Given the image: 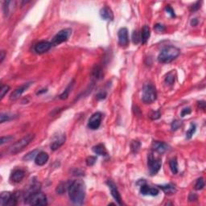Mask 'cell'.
I'll list each match as a JSON object with an SVG mask.
<instances>
[{
    "instance_id": "cell-1",
    "label": "cell",
    "mask_w": 206,
    "mask_h": 206,
    "mask_svg": "<svg viewBox=\"0 0 206 206\" xmlns=\"http://www.w3.org/2000/svg\"><path fill=\"white\" fill-rule=\"evenodd\" d=\"M68 192L70 201L74 204H81L85 197V184L81 180L72 181L68 186Z\"/></svg>"
},
{
    "instance_id": "cell-2",
    "label": "cell",
    "mask_w": 206,
    "mask_h": 206,
    "mask_svg": "<svg viewBox=\"0 0 206 206\" xmlns=\"http://www.w3.org/2000/svg\"><path fill=\"white\" fill-rule=\"evenodd\" d=\"M180 54V50L178 48L169 45L163 48L158 56V61L162 64H168L176 59Z\"/></svg>"
},
{
    "instance_id": "cell-3",
    "label": "cell",
    "mask_w": 206,
    "mask_h": 206,
    "mask_svg": "<svg viewBox=\"0 0 206 206\" xmlns=\"http://www.w3.org/2000/svg\"><path fill=\"white\" fill-rule=\"evenodd\" d=\"M35 138V135L34 134H29V135H26L19 141H17L15 143H14L12 146L10 147V153L12 155H15L18 154L19 152H22L26 147L30 144L32 141Z\"/></svg>"
},
{
    "instance_id": "cell-4",
    "label": "cell",
    "mask_w": 206,
    "mask_h": 206,
    "mask_svg": "<svg viewBox=\"0 0 206 206\" xmlns=\"http://www.w3.org/2000/svg\"><path fill=\"white\" fill-rule=\"evenodd\" d=\"M25 203L31 205H47V197L44 193L38 191L27 196L25 198Z\"/></svg>"
},
{
    "instance_id": "cell-5",
    "label": "cell",
    "mask_w": 206,
    "mask_h": 206,
    "mask_svg": "<svg viewBox=\"0 0 206 206\" xmlns=\"http://www.w3.org/2000/svg\"><path fill=\"white\" fill-rule=\"evenodd\" d=\"M156 98H157V93L155 86L151 84L145 85L142 88V101L146 104H151L156 101Z\"/></svg>"
},
{
    "instance_id": "cell-6",
    "label": "cell",
    "mask_w": 206,
    "mask_h": 206,
    "mask_svg": "<svg viewBox=\"0 0 206 206\" xmlns=\"http://www.w3.org/2000/svg\"><path fill=\"white\" fill-rule=\"evenodd\" d=\"M71 34L72 30L70 28H64V29L60 31L55 35L54 37L52 39L51 44H52V46H57L60 44L66 42L68 39H70Z\"/></svg>"
},
{
    "instance_id": "cell-7",
    "label": "cell",
    "mask_w": 206,
    "mask_h": 206,
    "mask_svg": "<svg viewBox=\"0 0 206 206\" xmlns=\"http://www.w3.org/2000/svg\"><path fill=\"white\" fill-rule=\"evenodd\" d=\"M147 165L150 174L152 176H155L159 173V169L161 167L162 162L159 159L154 157L152 154H150L147 158Z\"/></svg>"
},
{
    "instance_id": "cell-8",
    "label": "cell",
    "mask_w": 206,
    "mask_h": 206,
    "mask_svg": "<svg viewBox=\"0 0 206 206\" xmlns=\"http://www.w3.org/2000/svg\"><path fill=\"white\" fill-rule=\"evenodd\" d=\"M102 119V114L101 112H96L90 117L88 122V127L90 130H97L99 128Z\"/></svg>"
},
{
    "instance_id": "cell-9",
    "label": "cell",
    "mask_w": 206,
    "mask_h": 206,
    "mask_svg": "<svg viewBox=\"0 0 206 206\" xmlns=\"http://www.w3.org/2000/svg\"><path fill=\"white\" fill-rule=\"evenodd\" d=\"M66 140V136L64 134H59L58 135H55L53 140L51 142L50 148L52 151L58 150L59 148L64 144Z\"/></svg>"
},
{
    "instance_id": "cell-10",
    "label": "cell",
    "mask_w": 206,
    "mask_h": 206,
    "mask_svg": "<svg viewBox=\"0 0 206 206\" xmlns=\"http://www.w3.org/2000/svg\"><path fill=\"white\" fill-rule=\"evenodd\" d=\"M118 44L122 47H126L129 44V36H128V30L126 28H120L118 32Z\"/></svg>"
},
{
    "instance_id": "cell-11",
    "label": "cell",
    "mask_w": 206,
    "mask_h": 206,
    "mask_svg": "<svg viewBox=\"0 0 206 206\" xmlns=\"http://www.w3.org/2000/svg\"><path fill=\"white\" fill-rule=\"evenodd\" d=\"M107 185L109 186L110 188V189H111V195L113 196V197L114 198V200L117 201L118 204L120 205H122V197H121V195H120L119 192L118 190V188H117L116 184H114V182L112 180H108L106 182Z\"/></svg>"
},
{
    "instance_id": "cell-12",
    "label": "cell",
    "mask_w": 206,
    "mask_h": 206,
    "mask_svg": "<svg viewBox=\"0 0 206 206\" xmlns=\"http://www.w3.org/2000/svg\"><path fill=\"white\" fill-rule=\"evenodd\" d=\"M32 84V82L25 83V84H23V85H21V86L15 89L13 92H12V94H11V96H10V99L13 100V101H15V100L18 99V98H19V97H20V96L31 86V85Z\"/></svg>"
},
{
    "instance_id": "cell-13",
    "label": "cell",
    "mask_w": 206,
    "mask_h": 206,
    "mask_svg": "<svg viewBox=\"0 0 206 206\" xmlns=\"http://www.w3.org/2000/svg\"><path fill=\"white\" fill-rule=\"evenodd\" d=\"M51 47H52L51 42L39 41L35 45L34 50L37 54H44V53H47L48 51L51 49Z\"/></svg>"
},
{
    "instance_id": "cell-14",
    "label": "cell",
    "mask_w": 206,
    "mask_h": 206,
    "mask_svg": "<svg viewBox=\"0 0 206 206\" xmlns=\"http://www.w3.org/2000/svg\"><path fill=\"white\" fill-rule=\"evenodd\" d=\"M152 148L155 152H158L159 154H163L167 152L170 149L168 145L163 142H159V141H154L152 143Z\"/></svg>"
},
{
    "instance_id": "cell-15",
    "label": "cell",
    "mask_w": 206,
    "mask_h": 206,
    "mask_svg": "<svg viewBox=\"0 0 206 206\" xmlns=\"http://www.w3.org/2000/svg\"><path fill=\"white\" fill-rule=\"evenodd\" d=\"M140 193L141 194L144 196L150 195L155 197V196H157L158 194H159V191L156 188H151L150 186H148L146 184H144L140 186Z\"/></svg>"
},
{
    "instance_id": "cell-16",
    "label": "cell",
    "mask_w": 206,
    "mask_h": 206,
    "mask_svg": "<svg viewBox=\"0 0 206 206\" xmlns=\"http://www.w3.org/2000/svg\"><path fill=\"white\" fill-rule=\"evenodd\" d=\"M25 176V172L24 171L21 170V169H16V170L13 171V173H11V182H13V183H19L23 180V179L24 178Z\"/></svg>"
},
{
    "instance_id": "cell-17",
    "label": "cell",
    "mask_w": 206,
    "mask_h": 206,
    "mask_svg": "<svg viewBox=\"0 0 206 206\" xmlns=\"http://www.w3.org/2000/svg\"><path fill=\"white\" fill-rule=\"evenodd\" d=\"M100 16L104 20H114V13H113L111 8H108V7H104L100 10Z\"/></svg>"
},
{
    "instance_id": "cell-18",
    "label": "cell",
    "mask_w": 206,
    "mask_h": 206,
    "mask_svg": "<svg viewBox=\"0 0 206 206\" xmlns=\"http://www.w3.org/2000/svg\"><path fill=\"white\" fill-rule=\"evenodd\" d=\"M49 159V156L48 153L44 152H39V154L36 156L35 159V163L38 166H43L47 163Z\"/></svg>"
},
{
    "instance_id": "cell-19",
    "label": "cell",
    "mask_w": 206,
    "mask_h": 206,
    "mask_svg": "<svg viewBox=\"0 0 206 206\" xmlns=\"http://www.w3.org/2000/svg\"><path fill=\"white\" fill-rule=\"evenodd\" d=\"M141 41L142 44H146L147 42L148 39L150 38L151 36V30L150 28L147 25H144L141 32Z\"/></svg>"
},
{
    "instance_id": "cell-20",
    "label": "cell",
    "mask_w": 206,
    "mask_h": 206,
    "mask_svg": "<svg viewBox=\"0 0 206 206\" xmlns=\"http://www.w3.org/2000/svg\"><path fill=\"white\" fill-rule=\"evenodd\" d=\"M11 196H12V194L9 192H3L0 195V205H8L10 201H11Z\"/></svg>"
},
{
    "instance_id": "cell-21",
    "label": "cell",
    "mask_w": 206,
    "mask_h": 206,
    "mask_svg": "<svg viewBox=\"0 0 206 206\" xmlns=\"http://www.w3.org/2000/svg\"><path fill=\"white\" fill-rule=\"evenodd\" d=\"M93 152H94L95 154L98 155V156H108V152L106 151V148L105 147V146L103 144H98L94 146L93 147Z\"/></svg>"
},
{
    "instance_id": "cell-22",
    "label": "cell",
    "mask_w": 206,
    "mask_h": 206,
    "mask_svg": "<svg viewBox=\"0 0 206 206\" xmlns=\"http://www.w3.org/2000/svg\"><path fill=\"white\" fill-rule=\"evenodd\" d=\"M159 188L163 190L167 195H173V194L176 193V187H175L174 184H165V185H159Z\"/></svg>"
},
{
    "instance_id": "cell-23",
    "label": "cell",
    "mask_w": 206,
    "mask_h": 206,
    "mask_svg": "<svg viewBox=\"0 0 206 206\" xmlns=\"http://www.w3.org/2000/svg\"><path fill=\"white\" fill-rule=\"evenodd\" d=\"M92 76L97 80H100L103 77L102 69L99 65H95L92 70Z\"/></svg>"
},
{
    "instance_id": "cell-24",
    "label": "cell",
    "mask_w": 206,
    "mask_h": 206,
    "mask_svg": "<svg viewBox=\"0 0 206 206\" xmlns=\"http://www.w3.org/2000/svg\"><path fill=\"white\" fill-rule=\"evenodd\" d=\"M73 85H74V81H73L72 82H70V85H69L66 87V89L64 90V92H63L61 94H60V99H61V100L67 99L68 97H69V95H70V92L72 91V89H73Z\"/></svg>"
},
{
    "instance_id": "cell-25",
    "label": "cell",
    "mask_w": 206,
    "mask_h": 206,
    "mask_svg": "<svg viewBox=\"0 0 206 206\" xmlns=\"http://www.w3.org/2000/svg\"><path fill=\"white\" fill-rule=\"evenodd\" d=\"M169 166H170V169L173 174L176 175L178 173V163H177L176 158H173L171 159L169 162Z\"/></svg>"
},
{
    "instance_id": "cell-26",
    "label": "cell",
    "mask_w": 206,
    "mask_h": 206,
    "mask_svg": "<svg viewBox=\"0 0 206 206\" xmlns=\"http://www.w3.org/2000/svg\"><path fill=\"white\" fill-rule=\"evenodd\" d=\"M39 150L38 149H36V150L32 151V152H29V153H28L25 156H23V160H26V161H31V160H32V159H36V156H37L38 154H39Z\"/></svg>"
},
{
    "instance_id": "cell-27",
    "label": "cell",
    "mask_w": 206,
    "mask_h": 206,
    "mask_svg": "<svg viewBox=\"0 0 206 206\" xmlns=\"http://www.w3.org/2000/svg\"><path fill=\"white\" fill-rule=\"evenodd\" d=\"M141 147V143L137 140H134L131 142V149L132 153L136 154L139 152V151L140 150Z\"/></svg>"
},
{
    "instance_id": "cell-28",
    "label": "cell",
    "mask_w": 206,
    "mask_h": 206,
    "mask_svg": "<svg viewBox=\"0 0 206 206\" xmlns=\"http://www.w3.org/2000/svg\"><path fill=\"white\" fill-rule=\"evenodd\" d=\"M196 130H197V126L194 123H191L190 125L189 129L188 130V131L186 132V139H190L193 137V135H194V133L196 132Z\"/></svg>"
},
{
    "instance_id": "cell-29",
    "label": "cell",
    "mask_w": 206,
    "mask_h": 206,
    "mask_svg": "<svg viewBox=\"0 0 206 206\" xmlns=\"http://www.w3.org/2000/svg\"><path fill=\"white\" fill-rule=\"evenodd\" d=\"M15 117H14V115H12V114H1V115H0V122L1 123H3L4 122H8V121H10V120H12L14 119Z\"/></svg>"
},
{
    "instance_id": "cell-30",
    "label": "cell",
    "mask_w": 206,
    "mask_h": 206,
    "mask_svg": "<svg viewBox=\"0 0 206 206\" xmlns=\"http://www.w3.org/2000/svg\"><path fill=\"white\" fill-rule=\"evenodd\" d=\"M176 76H175V72L173 70V72H170L167 75L166 78H165V82L167 83V85H173L175 82V78H176Z\"/></svg>"
},
{
    "instance_id": "cell-31",
    "label": "cell",
    "mask_w": 206,
    "mask_h": 206,
    "mask_svg": "<svg viewBox=\"0 0 206 206\" xmlns=\"http://www.w3.org/2000/svg\"><path fill=\"white\" fill-rule=\"evenodd\" d=\"M11 1H6L4 2L3 4V12H4V15L5 16L8 17V15L10 14V8H11Z\"/></svg>"
},
{
    "instance_id": "cell-32",
    "label": "cell",
    "mask_w": 206,
    "mask_h": 206,
    "mask_svg": "<svg viewBox=\"0 0 206 206\" xmlns=\"http://www.w3.org/2000/svg\"><path fill=\"white\" fill-rule=\"evenodd\" d=\"M141 40V36L139 35V32L137 30L134 31L133 34H132V41L134 44H139V42Z\"/></svg>"
},
{
    "instance_id": "cell-33",
    "label": "cell",
    "mask_w": 206,
    "mask_h": 206,
    "mask_svg": "<svg viewBox=\"0 0 206 206\" xmlns=\"http://www.w3.org/2000/svg\"><path fill=\"white\" fill-rule=\"evenodd\" d=\"M204 179L202 177L201 178H199L198 180H197L195 184V189L196 190H201L202 188H204Z\"/></svg>"
},
{
    "instance_id": "cell-34",
    "label": "cell",
    "mask_w": 206,
    "mask_h": 206,
    "mask_svg": "<svg viewBox=\"0 0 206 206\" xmlns=\"http://www.w3.org/2000/svg\"><path fill=\"white\" fill-rule=\"evenodd\" d=\"M181 125L182 122H180V121H179V120H175V121L173 122V123H172V130H173V131H177V130L181 126Z\"/></svg>"
},
{
    "instance_id": "cell-35",
    "label": "cell",
    "mask_w": 206,
    "mask_h": 206,
    "mask_svg": "<svg viewBox=\"0 0 206 206\" xmlns=\"http://www.w3.org/2000/svg\"><path fill=\"white\" fill-rule=\"evenodd\" d=\"M96 161H97V157L95 156H89L86 159V163L88 166H93L95 164Z\"/></svg>"
},
{
    "instance_id": "cell-36",
    "label": "cell",
    "mask_w": 206,
    "mask_h": 206,
    "mask_svg": "<svg viewBox=\"0 0 206 206\" xmlns=\"http://www.w3.org/2000/svg\"><path fill=\"white\" fill-rule=\"evenodd\" d=\"M10 90V86L8 85H2L1 87V99L4 98V96L7 94V93Z\"/></svg>"
},
{
    "instance_id": "cell-37",
    "label": "cell",
    "mask_w": 206,
    "mask_h": 206,
    "mask_svg": "<svg viewBox=\"0 0 206 206\" xmlns=\"http://www.w3.org/2000/svg\"><path fill=\"white\" fill-rule=\"evenodd\" d=\"M201 2H200V1L195 3L193 4V6H191V7H190V11H198V10L201 8Z\"/></svg>"
},
{
    "instance_id": "cell-38",
    "label": "cell",
    "mask_w": 206,
    "mask_h": 206,
    "mask_svg": "<svg viewBox=\"0 0 206 206\" xmlns=\"http://www.w3.org/2000/svg\"><path fill=\"white\" fill-rule=\"evenodd\" d=\"M154 28H155V30L158 32H164L165 29H166L165 27L163 26V25L160 24V23H157V24L155 25Z\"/></svg>"
},
{
    "instance_id": "cell-39",
    "label": "cell",
    "mask_w": 206,
    "mask_h": 206,
    "mask_svg": "<svg viewBox=\"0 0 206 206\" xmlns=\"http://www.w3.org/2000/svg\"><path fill=\"white\" fill-rule=\"evenodd\" d=\"M160 116H161V114H160L159 111H155V112H152L150 115V118H152V120H156L160 118Z\"/></svg>"
},
{
    "instance_id": "cell-40",
    "label": "cell",
    "mask_w": 206,
    "mask_h": 206,
    "mask_svg": "<svg viewBox=\"0 0 206 206\" xmlns=\"http://www.w3.org/2000/svg\"><path fill=\"white\" fill-rule=\"evenodd\" d=\"M14 138L12 136H6V137H2L1 138V142H0V143H1V145H3L5 142H9V141L12 140Z\"/></svg>"
},
{
    "instance_id": "cell-41",
    "label": "cell",
    "mask_w": 206,
    "mask_h": 206,
    "mask_svg": "<svg viewBox=\"0 0 206 206\" xmlns=\"http://www.w3.org/2000/svg\"><path fill=\"white\" fill-rule=\"evenodd\" d=\"M191 113V109L189 107H188V108H184V110H182L181 114H180V116L181 117H184L188 114H189Z\"/></svg>"
},
{
    "instance_id": "cell-42",
    "label": "cell",
    "mask_w": 206,
    "mask_h": 206,
    "mask_svg": "<svg viewBox=\"0 0 206 206\" xmlns=\"http://www.w3.org/2000/svg\"><path fill=\"white\" fill-rule=\"evenodd\" d=\"M165 10H166V11H167V13H168L169 15H170L172 17L176 16V15H175V12H174V10H173V8H171L170 6H167V7H166V8H165Z\"/></svg>"
},
{
    "instance_id": "cell-43",
    "label": "cell",
    "mask_w": 206,
    "mask_h": 206,
    "mask_svg": "<svg viewBox=\"0 0 206 206\" xmlns=\"http://www.w3.org/2000/svg\"><path fill=\"white\" fill-rule=\"evenodd\" d=\"M106 97V92H100L96 95V98H97L98 100L105 99Z\"/></svg>"
},
{
    "instance_id": "cell-44",
    "label": "cell",
    "mask_w": 206,
    "mask_h": 206,
    "mask_svg": "<svg viewBox=\"0 0 206 206\" xmlns=\"http://www.w3.org/2000/svg\"><path fill=\"white\" fill-rule=\"evenodd\" d=\"M190 201H195L197 200V195L195 194V193H190L189 197H188Z\"/></svg>"
},
{
    "instance_id": "cell-45",
    "label": "cell",
    "mask_w": 206,
    "mask_h": 206,
    "mask_svg": "<svg viewBox=\"0 0 206 206\" xmlns=\"http://www.w3.org/2000/svg\"><path fill=\"white\" fill-rule=\"evenodd\" d=\"M5 56H6L5 52H4V51H1V53H0V63H3L4 58H5Z\"/></svg>"
},
{
    "instance_id": "cell-46",
    "label": "cell",
    "mask_w": 206,
    "mask_h": 206,
    "mask_svg": "<svg viewBox=\"0 0 206 206\" xmlns=\"http://www.w3.org/2000/svg\"><path fill=\"white\" fill-rule=\"evenodd\" d=\"M198 106L200 107V109L204 110V109H205V101H199V102H198Z\"/></svg>"
},
{
    "instance_id": "cell-47",
    "label": "cell",
    "mask_w": 206,
    "mask_h": 206,
    "mask_svg": "<svg viewBox=\"0 0 206 206\" xmlns=\"http://www.w3.org/2000/svg\"><path fill=\"white\" fill-rule=\"evenodd\" d=\"M190 24H191V26L193 27H196L197 24H198V20H197V19H193L191 20V22H190Z\"/></svg>"
}]
</instances>
